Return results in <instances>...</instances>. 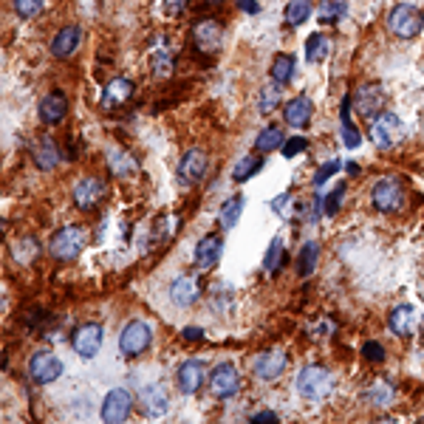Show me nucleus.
<instances>
[{"label": "nucleus", "instance_id": "nucleus-1", "mask_svg": "<svg viewBox=\"0 0 424 424\" xmlns=\"http://www.w3.org/2000/svg\"><path fill=\"white\" fill-rule=\"evenodd\" d=\"M331 390H334V376H331L328 368H323V365H306L297 373V393L306 402H323L325 396H331Z\"/></svg>", "mask_w": 424, "mask_h": 424}, {"label": "nucleus", "instance_id": "nucleus-2", "mask_svg": "<svg viewBox=\"0 0 424 424\" xmlns=\"http://www.w3.org/2000/svg\"><path fill=\"white\" fill-rule=\"evenodd\" d=\"M388 29H390L396 37H402V40H413V37L422 34L424 14L416 6H410V3H399V6H393L390 14H388Z\"/></svg>", "mask_w": 424, "mask_h": 424}, {"label": "nucleus", "instance_id": "nucleus-3", "mask_svg": "<svg viewBox=\"0 0 424 424\" xmlns=\"http://www.w3.org/2000/svg\"><path fill=\"white\" fill-rule=\"evenodd\" d=\"M370 201L379 212H396L405 207V184L396 176H385L373 184Z\"/></svg>", "mask_w": 424, "mask_h": 424}, {"label": "nucleus", "instance_id": "nucleus-4", "mask_svg": "<svg viewBox=\"0 0 424 424\" xmlns=\"http://www.w3.org/2000/svg\"><path fill=\"white\" fill-rule=\"evenodd\" d=\"M85 243H88V232L82 226H63V229L54 232L49 249H51V255L57 261H74V258H79Z\"/></svg>", "mask_w": 424, "mask_h": 424}, {"label": "nucleus", "instance_id": "nucleus-5", "mask_svg": "<svg viewBox=\"0 0 424 424\" xmlns=\"http://www.w3.org/2000/svg\"><path fill=\"white\" fill-rule=\"evenodd\" d=\"M405 136V128H402V119L390 111H382L376 119H370V141L379 147V150H390L396 147Z\"/></svg>", "mask_w": 424, "mask_h": 424}, {"label": "nucleus", "instance_id": "nucleus-6", "mask_svg": "<svg viewBox=\"0 0 424 424\" xmlns=\"http://www.w3.org/2000/svg\"><path fill=\"white\" fill-rule=\"evenodd\" d=\"M150 340H153V328H150L144 320H131V323L122 328V334H119V353H122L125 359H133V356H139V353L147 351Z\"/></svg>", "mask_w": 424, "mask_h": 424}, {"label": "nucleus", "instance_id": "nucleus-7", "mask_svg": "<svg viewBox=\"0 0 424 424\" xmlns=\"http://www.w3.org/2000/svg\"><path fill=\"white\" fill-rule=\"evenodd\" d=\"M105 343V328L99 323H82L71 334V348L79 353L82 359H94Z\"/></svg>", "mask_w": 424, "mask_h": 424}, {"label": "nucleus", "instance_id": "nucleus-8", "mask_svg": "<svg viewBox=\"0 0 424 424\" xmlns=\"http://www.w3.org/2000/svg\"><path fill=\"white\" fill-rule=\"evenodd\" d=\"M351 102H353V111H356L359 116L376 119V116L382 113V108H385V91H382L376 82H365V85H359V88L353 91Z\"/></svg>", "mask_w": 424, "mask_h": 424}, {"label": "nucleus", "instance_id": "nucleus-9", "mask_svg": "<svg viewBox=\"0 0 424 424\" xmlns=\"http://www.w3.org/2000/svg\"><path fill=\"white\" fill-rule=\"evenodd\" d=\"M210 390L218 399H232L241 390V373L232 362H221L215 365L210 373Z\"/></svg>", "mask_w": 424, "mask_h": 424}, {"label": "nucleus", "instance_id": "nucleus-10", "mask_svg": "<svg viewBox=\"0 0 424 424\" xmlns=\"http://www.w3.org/2000/svg\"><path fill=\"white\" fill-rule=\"evenodd\" d=\"M131 410H133V396H131V390H125V388H113V390H108V396L102 399V422H108V424L125 422V419L131 416Z\"/></svg>", "mask_w": 424, "mask_h": 424}, {"label": "nucleus", "instance_id": "nucleus-11", "mask_svg": "<svg viewBox=\"0 0 424 424\" xmlns=\"http://www.w3.org/2000/svg\"><path fill=\"white\" fill-rule=\"evenodd\" d=\"M60 373H63V362H60L54 353L40 351L29 359V376H31L37 385H49V382L60 379Z\"/></svg>", "mask_w": 424, "mask_h": 424}, {"label": "nucleus", "instance_id": "nucleus-12", "mask_svg": "<svg viewBox=\"0 0 424 424\" xmlns=\"http://www.w3.org/2000/svg\"><path fill=\"white\" fill-rule=\"evenodd\" d=\"M105 193H108L105 181L99 176H88V178H82V181L74 184V204L79 210H94L105 198Z\"/></svg>", "mask_w": 424, "mask_h": 424}, {"label": "nucleus", "instance_id": "nucleus-13", "mask_svg": "<svg viewBox=\"0 0 424 424\" xmlns=\"http://www.w3.org/2000/svg\"><path fill=\"white\" fill-rule=\"evenodd\" d=\"M419 323H422V311L416 306H408V303L405 306H396L390 311V317H388L390 331L399 334V337H413L416 328H419Z\"/></svg>", "mask_w": 424, "mask_h": 424}, {"label": "nucleus", "instance_id": "nucleus-14", "mask_svg": "<svg viewBox=\"0 0 424 424\" xmlns=\"http://www.w3.org/2000/svg\"><path fill=\"white\" fill-rule=\"evenodd\" d=\"M286 365H288L286 351H283V348H272V351L261 353V356L255 359V376H258L261 382H275L283 370H286Z\"/></svg>", "mask_w": 424, "mask_h": 424}, {"label": "nucleus", "instance_id": "nucleus-15", "mask_svg": "<svg viewBox=\"0 0 424 424\" xmlns=\"http://www.w3.org/2000/svg\"><path fill=\"white\" fill-rule=\"evenodd\" d=\"M221 37H223V26L215 20V17H207V20H198L196 29H193V46L198 51H215L221 46Z\"/></svg>", "mask_w": 424, "mask_h": 424}, {"label": "nucleus", "instance_id": "nucleus-16", "mask_svg": "<svg viewBox=\"0 0 424 424\" xmlns=\"http://www.w3.org/2000/svg\"><path fill=\"white\" fill-rule=\"evenodd\" d=\"M207 173V153L201 147H193L184 153L181 164H178V176H181V184H198Z\"/></svg>", "mask_w": 424, "mask_h": 424}, {"label": "nucleus", "instance_id": "nucleus-17", "mask_svg": "<svg viewBox=\"0 0 424 424\" xmlns=\"http://www.w3.org/2000/svg\"><path fill=\"white\" fill-rule=\"evenodd\" d=\"M176 379H178V390H181V393H187V396L198 393L201 385H204V379H207L204 362H201V359H187V362H181Z\"/></svg>", "mask_w": 424, "mask_h": 424}, {"label": "nucleus", "instance_id": "nucleus-18", "mask_svg": "<svg viewBox=\"0 0 424 424\" xmlns=\"http://www.w3.org/2000/svg\"><path fill=\"white\" fill-rule=\"evenodd\" d=\"M141 413L150 419H161L170 410V393L164 385H150L141 390Z\"/></svg>", "mask_w": 424, "mask_h": 424}, {"label": "nucleus", "instance_id": "nucleus-19", "mask_svg": "<svg viewBox=\"0 0 424 424\" xmlns=\"http://www.w3.org/2000/svg\"><path fill=\"white\" fill-rule=\"evenodd\" d=\"M37 113H40V119H43L46 125H60V122L66 119V113H69V99H66V94H60V91L46 94V96L40 99Z\"/></svg>", "mask_w": 424, "mask_h": 424}, {"label": "nucleus", "instance_id": "nucleus-20", "mask_svg": "<svg viewBox=\"0 0 424 424\" xmlns=\"http://www.w3.org/2000/svg\"><path fill=\"white\" fill-rule=\"evenodd\" d=\"M131 96H133V82L128 76H113L105 85V91H102V108L105 111H113V108L125 105Z\"/></svg>", "mask_w": 424, "mask_h": 424}, {"label": "nucleus", "instance_id": "nucleus-21", "mask_svg": "<svg viewBox=\"0 0 424 424\" xmlns=\"http://www.w3.org/2000/svg\"><path fill=\"white\" fill-rule=\"evenodd\" d=\"M170 297L173 303L178 306H193L198 297H201V281L193 278V275H181L170 283Z\"/></svg>", "mask_w": 424, "mask_h": 424}, {"label": "nucleus", "instance_id": "nucleus-22", "mask_svg": "<svg viewBox=\"0 0 424 424\" xmlns=\"http://www.w3.org/2000/svg\"><path fill=\"white\" fill-rule=\"evenodd\" d=\"M221 249H223V241H221L218 235L201 238V243L196 246V266H198L201 272L212 269V266L221 261Z\"/></svg>", "mask_w": 424, "mask_h": 424}, {"label": "nucleus", "instance_id": "nucleus-23", "mask_svg": "<svg viewBox=\"0 0 424 424\" xmlns=\"http://www.w3.org/2000/svg\"><path fill=\"white\" fill-rule=\"evenodd\" d=\"M311 113H314V105H311L308 96H294V99H288L286 108H283V119H286L291 128H303V125L311 119Z\"/></svg>", "mask_w": 424, "mask_h": 424}, {"label": "nucleus", "instance_id": "nucleus-24", "mask_svg": "<svg viewBox=\"0 0 424 424\" xmlns=\"http://www.w3.org/2000/svg\"><path fill=\"white\" fill-rule=\"evenodd\" d=\"M79 40H82V29H79V26H66V29H60V31L54 34V40H51V54H54V57H71V54L76 51Z\"/></svg>", "mask_w": 424, "mask_h": 424}, {"label": "nucleus", "instance_id": "nucleus-25", "mask_svg": "<svg viewBox=\"0 0 424 424\" xmlns=\"http://www.w3.org/2000/svg\"><path fill=\"white\" fill-rule=\"evenodd\" d=\"M108 167H111V173L119 176V178H131V176H136V170H139L136 158H133L131 153H125V150H111V153H108Z\"/></svg>", "mask_w": 424, "mask_h": 424}, {"label": "nucleus", "instance_id": "nucleus-26", "mask_svg": "<svg viewBox=\"0 0 424 424\" xmlns=\"http://www.w3.org/2000/svg\"><path fill=\"white\" fill-rule=\"evenodd\" d=\"M34 164L40 170H54L60 164V147L54 139H43L34 147Z\"/></svg>", "mask_w": 424, "mask_h": 424}, {"label": "nucleus", "instance_id": "nucleus-27", "mask_svg": "<svg viewBox=\"0 0 424 424\" xmlns=\"http://www.w3.org/2000/svg\"><path fill=\"white\" fill-rule=\"evenodd\" d=\"M263 170V156H258V153H249V156H241L238 158V164H235V170H232V178L235 181H249L255 173H261Z\"/></svg>", "mask_w": 424, "mask_h": 424}, {"label": "nucleus", "instance_id": "nucleus-28", "mask_svg": "<svg viewBox=\"0 0 424 424\" xmlns=\"http://www.w3.org/2000/svg\"><path fill=\"white\" fill-rule=\"evenodd\" d=\"M317 258H320V243L317 241H306L300 255H297V272L303 278H308L314 272V266H317Z\"/></svg>", "mask_w": 424, "mask_h": 424}, {"label": "nucleus", "instance_id": "nucleus-29", "mask_svg": "<svg viewBox=\"0 0 424 424\" xmlns=\"http://www.w3.org/2000/svg\"><path fill=\"white\" fill-rule=\"evenodd\" d=\"M365 399H368V405H373V408H388V405H393L396 390H393V385H388V382H373V385L368 388Z\"/></svg>", "mask_w": 424, "mask_h": 424}, {"label": "nucleus", "instance_id": "nucleus-30", "mask_svg": "<svg viewBox=\"0 0 424 424\" xmlns=\"http://www.w3.org/2000/svg\"><path fill=\"white\" fill-rule=\"evenodd\" d=\"M283 263H286V241H283V235H275V241L269 243V252L263 258V266L269 275H278Z\"/></svg>", "mask_w": 424, "mask_h": 424}, {"label": "nucleus", "instance_id": "nucleus-31", "mask_svg": "<svg viewBox=\"0 0 424 424\" xmlns=\"http://www.w3.org/2000/svg\"><path fill=\"white\" fill-rule=\"evenodd\" d=\"M328 51H331V40L325 37V34H311L308 40H306V60L308 63H320V60H325L328 57Z\"/></svg>", "mask_w": 424, "mask_h": 424}, {"label": "nucleus", "instance_id": "nucleus-32", "mask_svg": "<svg viewBox=\"0 0 424 424\" xmlns=\"http://www.w3.org/2000/svg\"><path fill=\"white\" fill-rule=\"evenodd\" d=\"M348 14V0H320L317 6V17L323 23H337Z\"/></svg>", "mask_w": 424, "mask_h": 424}, {"label": "nucleus", "instance_id": "nucleus-33", "mask_svg": "<svg viewBox=\"0 0 424 424\" xmlns=\"http://www.w3.org/2000/svg\"><path fill=\"white\" fill-rule=\"evenodd\" d=\"M308 17H311V0H288L286 3V23L291 29L303 26Z\"/></svg>", "mask_w": 424, "mask_h": 424}, {"label": "nucleus", "instance_id": "nucleus-34", "mask_svg": "<svg viewBox=\"0 0 424 424\" xmlns=\"http://www.w3.org/2000/svg\"><path fill=\"white\" fill-rule=\"evenodd\" d=\"M281 102H283V85L281 82H272V85L261 88V99H258V111H261V113H272Z\"/></svg>", "mask_w": 424, "mask_h": 424}, {"label": "nucleus", "instance_id": "nucleus-35", "mask_svg": "<svg viewBox=\"0 0 424 424\" xmlns=\"http://www.w3.org/2000/svg\"><path fill=\"white\" fill-rule=\"evenodd\" d=\"M283 131L281 128H275V125H269V128H263L261 133H258V139H255V150L258 153H272V150H278L283 144Z\"/></svg>", "mask_w": 424, "mask_h": 424}, {"label": "nucleus", "instance_id": "nucleus-36", "mask_svg": "<svg viewBox=\"0 0 424 424\" xmlns=\"http://www.w3.org/2000/svg\"><path fill=\"white\" fill-rule=\"evenodd\" d=\"M241 212H243V196H232V198H226L223 201V207H221V226L223 229H232L235 223H238V218H241Z\"/></svg>", "mask_w": 424, "mask_h": 424}, {"label": "nucleus", "instance_id": "nucleus-37", "mask_svg": "<svg viewBox=\"0 0 424 424\" xmlns=\"http://www.w3.org/2000/svg\"><path fill=\"white\" fill-rule=\"evenodd\" d=\"M294 69H297V63H294V57L291 54H278L275 57V63H272V79L275 82H281V85H286V82H291V76H294Z\"/></svg>", "mask_w": 424, "mask_h": 424}, {"label": "nucleus", "instance_id": "nucleus-38", "mask_svg": "<svg viewBox=\"0 0 424 424\" xmlns=\"http://www.w3.org/2000/svg\"><path fill=\"white\" fill-rule=\"evenodd\" d=\"M173 54L167 51V49H161V51H153V57H150V69L156 76H170L173 74Z\"/></svg>", "mask_w": 424, "mask_h": 424}, {"label": "nucleus", "instance_id": "nucleus-39", "mask_svg": "<svg viewBox=\"0 0 424 424\" xmlns=\"http://www.w3.org/2000/svg\"><path fill=\"white\" fill-rule=\"evenodd\" d=\"M11 3H14V11L20 17H26V20L40 17V11L46 9V0H11Z\"/></svg>", "mask_w": 424, "mask_h": 424}, {"label": "nucleus", "instance_id": "nucleus-40", "mask_svg": "<svg viewBox=\"0 0 424 424\" xmlns=\"http://www.w3.org/2000/svg\"><path fill=\"white\" fill-rule=\"evenodd\" d=\"M306 150H308V139H303V136H291V139L283 141V156L286 158H294V156H300Z\"/></svg>", "mask_w": 424, "mask_h": 424}, {"label": "nucleus", "instance_id": "nucleus-41", "mask_svg": "<svg viewBox=\"0 0 424 424\" xmlns=\"http://www.w3.org/2000/svg\"><path fill=\"white\" fill-rule=\"evenodd\" d=\"M362 356H365L368 362H385V345L376 343V340H368V343L362 345Z\"/></svg>", "mask_w": 424, "mask_h": 424}, {"label": "nucleus", "instance_id": "nucleus-42", "mask_svg": "<svg viewBox=\"0 0 424 424\" xmlns=\"http://www.w3.org/2000/svg\"><path fill=\"white\" fill-rule=\"evenodd\" d=\"M343 196H345V184H340V187L328 196V201H325L323 212H325V215H337V212H340V204H343Z\"/></svg>", "mask_w": 424, "mask_h": 424}, {"label": "nucleus", "instance_id": "nucleus-43", "mask_svg": "<svg viewBox=\"0 0 424 424\" xmlns=\"http://www.w3.org/2000/svg\"><path fill=\"white\" fill-rule=\"evenodd\" d=\"M343 141H345V147H359V141H362L359 131L353 128L351 122H343Z\"/></svg>", "mask_w": 424, "mask_h": 424}, {"label": "nucleus", "instance_id": "nucleus-44", "mask_svg": "<svg viewBox=\"0 0 424 424\" xmlns=\"http://www.w3.org/2000/svg\"><path fill=\"white\" fill-rule=\"evenodd\" d=\"M337 170H340V161H328L325 167H320V170H317V176H314V184H317V187H320V184H325V178H328V176H334Z\"/></svg>", "mask_w": 424, "mask_h": 424}, {"label": "nucleus", "instance_id": "nucleus-45", "mask_svg": "<svg viewBox=\"0 0 424 424\" xmlns=\"http://www.w3.org/2000/svg\"><path fill=\"white\" fill-rule=\"evenodd\" d=\"M187 3H190V0H164V11H167L170 17H178V14H184Z\"/></svg>", "mask_w": 424, "mask_h": 424}, {"label": "nucleus", "instance_id": "nucleus-46", "mask_svg": "<svg viewBox=\"0 0 424 424\" xmlns=\"http://www.w3.org/2000/svg\"><path fill=\"white\" fill-rule=\"evenodd\" d=\"M181 337H184L187 343H198V340L204 337V328H198V325H187V328L181 331Z\"/></svg>", "mask_w": 424, "mask_h": 424}, {"label": "nucleus", "instance_id": "nucleus-47", "mask_svg": "<svg viewBox=\"0 0 424 424\" xmlns=\"http://www.w3.org/2000/svg\"><path fill=\"white\" fill-rule=\"evenodd\" d=\"M238 9L246 11V14H258L261 11V3L258 0H238Z\"/></svg>", "mask_w": 424, "mask_h": 424}, {"label": "nucleus", "instance_id": "nucleus-48", "mask_svg": "<svg viewBox=\"0 0 424 424\" xmlns=\"http://www.w3.org/2000/svg\"><path fill=\"white\" fill-rule=\"evenodd\" d=\"M288 204H291V193H283V196H278V198L272 201V210H275V212H278V215H281V212L286 210Z\"/></svg>", "mask_w": 424, "mask_h": 424}, {"label": "nucleus", "instance_id": "nucleus-49", "mask_svg": "<svg viewBox=\"0 0 424 424\" xmlns=\"http://www.w3.org/2000/svg\"><path fill=\"white\" fill-rule=\"evenodd\" d=\"M281 416L278 413H269V410H261V413H252V422H278Z\"/></svg>", "mask_w": 424, "mask_h": 424}, {"label": "nucleus", "instance_id": "nucleus-50", "mask_svg": "<svg viewBox=\"0 0 424 424\" xmlns=\"http://www.w3.org/2000/svg\"><path fill=\"white\" fill-rule=\"evenodd\" d=\"M207 3H210V6H212V3H215V6H218V3H223V0H207Z\"/></svg>", "mask_w": 424, "mask_h": 424}]
</instances>
